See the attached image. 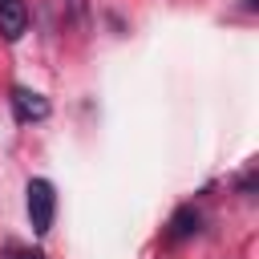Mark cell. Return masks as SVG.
I'll list each match as a JSON object with an SVG mask.
<instances>
[{"mask_svg": "<svg viewBox=\"0 0 259 259\" xmlns=\"http://www.w3.org/2000/svg\"><path fill=\"white\" fill-rule=\"evenodd\" d=\"M20 259H40V255H20Z\"/></svg>", "mask_w": 259, "mask_h": 259, "instance_id": "obj_6", "label": "cell"}, {"mask_svg": "<svg viewBox=\"0 0 259 259\" xmlns=\"http://www.w3.org/2000/svg\"><path fill=\"white\" fill-rule=\"evenodd\" d=\"M8 101H12V113H16V121H45V117H49V97H40L36 89H24V85H16Z\"/></svg>", "mask_w": 259, "mask_h": 259, "instance_id": "obj_2", "label": "cell"}, {"mask_svg": "<svg viewBox=\"0 0 259 259\" xmlns=\"http://www.w3.org/2000/svg\"><path fill=\"white\" fill-rule=\"evenodd\" d=\"M198 223H202V219H198V210H194V206H178V210H174V219H170V239H174V243L190 239V235L198 231Z\"/></svg>", "mask_w": 259, "mask_h": 259, "instance_id": "obj_4", "label": "cell"}, {"mask_svg": "<svg viewBox=\"0 0 259 259\" xmlns=\"http://www.w3.org/2000/svg\"><path fill=\"white\" fill-rule=\"evenodd\" d=\"M247 4H259V0H247Z\"/></svg>", "mask_w": 259, "mask_h": 259, "instance_id": "obj_7", "label": "cell"}, {"mask_svg": "<svg viewBox=\"0 0 259 259\" xmlns=\"http://www.w3.org/2000/svg\"><path fill=\"white\" fill-rule=\"evenodd\" d=\"M65 8L73 12V20H77V24H85V20H89V0H65Z\"/></svg>", "mask_w": 259, "mask_h": 259, "instance_id": "obj_5", "label": "cell"}, {"mask_svg": "<svg viewBox=\"0 0 259 259\" xmlns=\"http://www.w3.org/2000/svg\"><path fill=\"white\" fill-rule=\"evenodd\" d=\"M28 28V4L24 0H0V36L12 45Z\"/></svg>", "mask_w": 259, "mask_h": 259, "instance_id": "obj_3", "label": "cell"}, {"mask_svg": "<svg viewBox=\"0 0 259 259\" xmlns=\"http://www.w3.org/2000/svg\"><path fill=\"white\" fill-rule=\"evenodd\" d=\"M24 194H28V219H32V231H36V235H49L53 214H57V190H53V182H49V178H32Z\"/></svg>", "mask_w": 259, "mask_h": 259, "instance_id": "obj_1", "label": "cell"}]
</instances>
